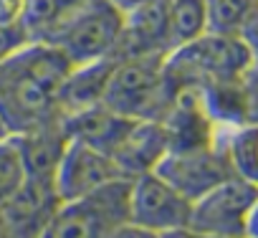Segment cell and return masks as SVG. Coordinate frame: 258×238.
<instances>
[{
	"label": "cell",
	"mask_w": 258,
	"mask_h": 238,
	"mask_svg": "<svg viewBox=\"0 0 258 238\" xmlns=\"http://www.w3.org/2000/svg\"><path fill=\"white\" fill-rule=\"evenodd\" d=\"M111 3H114L121 13H129V11H135V8H140V6L152 3V0H111Z\"/></svg>",
	"instance_id": "obj_27"
},
{
	"label": "cell",
	"mask_w": 258,
	"mask_h": 238,
	"mask_svg": "<svg viewBox=\"0 0 258 238\" xmlns=\"http://www.w3.org/2000/svg\"><path fill=\"white\" fill-rule=\"evenodd\" d=\"M155 172L167 180L180 195H185L190 203L203 198L208 190L220 185L223 180L233 177V170L225 160V152L215 137V142L190 150H170Z\"/></svg>",
	"instance_id": "obj_7"
},
{
	"label": "cell",
	"mask_w": 258,
	"mask_h": 238,
	"mask_svg": "<svg viewBox=\"0 0 258 238\" xmlns=\"http://www.w3.org/2000/svg\"><path fill=\"white\" fill-rule=\"evenodd\" d=\"M192 203L155 170L129 177V220L157 233L190 223Z\"/></svg>",
	"instance_id": "obj_8"
},
{
	"label": "cell",
	"mask_w": 258,
	"mask_h": 238,
	"mask_svg": "<svg viewBox=\"0 0 258 238\" xmlns=\"http://www.w3.org/2000/svg\"><path fill=\"white\" fill-rule=\"evenodd\" d=\"M253 69L250 51L243 36L213 33L175 48L165 58V79L172 94L200 91L210 84L243 79Z\"/></svg>",
	"instance_id": "obj_2"
},
{
	"label": "cell",
	"mask_w": 258,
	"mask_h": 238,
	"mask_svg": "<svg viewBox=\"0 0 258 238\" xmlns=\"http://www.w3.org/2000/svg\"><path fill=\"white\" fill-rule=\"evenodd\" d=\"M218 142L233 170V177L258 185V125L245 122L238 127L218 130Z\"/></svg>",
	"instance_id": "obj_17"
},
{
	"label": "cell",
	"mask_w": 258,
	"mask_h": 238,
	"mask_svg": "<svg viewBox=\"0 0 258 238\" xmlns=\"http://www.w3.org/2000/svg\"><path fill=\"white\" fill-rule=\"evenodd\" d=\"M213 33L240 36L258 13V0H205Z\"/></svg>",
	"instance_id": "obj_19"
},
{
	"label": "cell",
	"mask_w": 258,
	"mask_h": 238,
	"mask_svg": "<svg viewBox=\"0 0 258 238\" xmlns=\"http://www.w3.org/2000/svg\"><path fill=\"white\" fill-rule=\"evenodd\" d=\"M11 135V130H8V125L3 122V116H0V140H6Z\"/></svg>",
	"instance_id": "obj_30"
},
{
	"label": "cell",
	"mask_w": 258,
	"mask_h": 238,
	"mask_svg": "<svg viewBox=\"0 0 258 238\" xmlns=\"http://www.w3.org/2000/svg\"><path fill=\"white\" fill-rule=\"evenodd\" d=\"M58 205L61 200L56 195L53 180L26 177L16 195L0 203V215L13 238H41Z\"/></svg>",
	"instance_id": "obj_10"
},
{
	"label": "cell",
	"mask_w": 258,
	"mask_h": 238,
	"mask_svg": "<svg viewBox=\"0 0 258 238\" xmlns=\"http://www.w3.org/2000/svg\"><path fill=\"white\" fill-rule=\"evenodd\" d=\"M172 51L167 31V8L165 0H152L147 6L124 13V28L116 46V58L129 56H162Z\"/></svg>",
	"instance_id": "obj_11"
},
{
	"label": "cell",
	"mask_w": 258,
	"mask_h": 238,
	"mask_svg": "<svg viewBox=\"0 0 258 238\" xmlns=\"http://www.w3.org/2000/svg\"><path fill=\"white\" fill-rule=\"evenodd\" d=\"M0 238H13L11 230H8V225H6V220H3V215H0Z\"/></svg>",
	"instance_id": "obj_29"
},
{
	"label": "cell",
	"mask_w": 258,
	"mask_h": 238,
	"mask_svg": "<svg viewBox=\"0 0 258 238\" xmlns=\"http://www.w3.org/2000/svg\"><path fill=\"white\" fill-rule=\"evenodd\" d=\"M121 28L124 13L111 0H86L48 43L56 46L74 66H81L114 56Z\"/></svg>",
	"instance_id": "obj_5"
},
{
	"label": "cell",
	"mask_w": 258,
	"mask_h": 238,
	"mask_svg": "<svg viewBox=\"0 0 258 238\" xmlns=\"http://www.w3.org/2000/svg\"><path fill=\"white\" fill-rule=\"evenodd\" d=\"M86 0H21L18 26L28 41L48 43Z\"/></svg>",
	"instance_id": "obj_16"
},
{
	"label": "cell",
	"mask_w": 258,
	"mask_h": 238,
	"mask_svg": "<svg viewBox=\"0 0 258 238\" xmlns=\"http://www.w3.org/2000/svg\"><path fill=\"white\" fill-rule=\"evenodd\" d=\"M248 51H250V58H253V66H258V13L253 16V21L245 26V31L240 33Z\"/></svg>",
	"instance_id": "obj_24"
},
{
	"label": "cell",
	"mask_w": 258,
	"mask_h": 238,
	"mask_svg": "<svg viewBox=\"0 0 258 238\" xmlns=\"http://www.w3.org/2000/svg\"><path fill=\"white\" fill-rule=\"evenodd\" d=\"M26 160L23 150L16 135H8L0 140V203H6L11 195H16L26 183Z\"/></svg>",
	"instance_id": "obj_20"
},
{
	"label": "cell",
	"mask_w": 258,
	"mask_h": 238,
	"mask_svg": "<svg viewBox=\"0 0 258 238\" xmlns=\"http://www.w3.org/2000/svg\"><path fill=\"white\" fill-rule=\"evenodd\" d=\"M248 238H258V198H255V205H253V213H250V223H248Z\"/></svg>",
	"instance_id": "obj_28"
},
{
	"label": "cell",
	"mask_w": 258,
	"mask_h": 238,
	"mask_svg": "<svg viewBox=\"0 0 258 238\" xmlns=\"http://www.w3.org/2000/svg\"><path fill=\"white\" fill-rule=\"evenodd\" d=\"M245 104H248V122L258 125V66L245 74Z\"/></svg>",
	"instance_id": "obj_22"
},
{
	"label": "cell",
	"mask_w": 258,
	"mask_h": 238,
	"mask_svg": "<svg viewBox=\"0 0 258 238\" xmlns=\"http://www.w3.org/2000/svg\"><path fill=\"white\" fill-rule=\"evenodd\" d=\"M167 152H170V140L162 122L142 119V122L132 125V130L114 155V162L119 165L124 177H137L142 172H152Z\"/></svg>",
	"instance_id": "obj_12"
},
{
	"label": "cell",
	"mask_w": 258,
	"mask_h": 238,
	"mask_svg": "<svg viewBox=\"0 0 258 238\" xmlns=\"http://www.w3.org/2000/svg\"><path fill=\"white\" fill-rule=\"evenodd\" d=\"M258 185L228 177L192 203L190 228L205 238H248Z\"/></svg>",
	"instance_id": "obj_6"
},
{
	"label": "cell",
	"mask_w": 258,
	"mask_h": 238,
	"mask_svg": "<svg viewBox=\"0 0 258 238\" xmlns=\"http://www.w3.org/2000/svg\"><path fill=\"white\" fill-rule=\"evenodd\" d=\"M23 150V160H26V172L28 177H43V180H53V172L58 167V160L69 145V132L63 125V116L56 122H48L38 130H31L26 135H16Z\"/></svg>",
	"instance_id": "obj_15"
},
{
	"label": "cell",
	"mask_w": 258,
	"mask_h": 238,
	"mask_svg": "<svg viewBox=\"0 0 258 238\" xmlns=\"http://www.w3.org/2000/svg\"><path fill=\"white\" fill-rule=\"evenodd\" d=\"M135 122L137 119H126V116L106 109L104 104L79 111V114H71V116H63V125H66V132L71 140L86 142V145L106 152L109 157L116 155L119 145L124 142V137L129 135Z\"/></svg>",
	"instance_id": "obj_13"
},
{
	"label": "cell",
	"mask_w": 258,
	"mask_h": 238,
	"mask_svg": "<svg viewBox=\"0 0 258 238\" xmlns=\"http://www.w3.org/2000/svg\"><path fill=\"white\" fill-rule=\"evenodd\" d=\"M175 94L165 79L162 56L116 58L101 104L126 119H160L170 109Z\"/></svg>",
	"instance_id": "obj_3"
},
{
	"label": "cell",
	"mask_w": 258,
	"mask_h": 238,
	"mask_svg": "<svg viewBox=\"0 0 258 238\" xmlns=\"http://www.w3.org/2000/svg\"><path fill=\"white\" fill-rule=\"evenodd\" d=\"M114 64H116V56L74 66L69 71L63 86H61V94H58L61 116H71V114H79V111L99 106L101 99H104V91H106V84H109Z\"/></svg>",
	"instance_id": "obj_14"
},
{
	"label": "cell",
	"mask_w": 258,
	"mask_h": 238,
	"mask_svg": "<svg viewBox=\"0 0 258 238\" xmlns=\"http://www.w3.org/2000/svg\"><path fill=\"white\" fill-rule=\"evenodd\" d=\"M165 8H167V31L172 51L210 31L205 0H165Z\"/></svg>",
	"instance_id": "obj_18"
},
{
	"label": "cell",
	"mask_w": 258,
	"mask_h": 238,
	"mask_svg": "<svg viewBox=\"0 0 258 238\" xmlns=\"http://www.w3.org/2000/svg\"><path fill=\"white\" fill-rule=\"evenodd\" d=\"M26 43H31L18 23H0V64L8 61L16 51H21Z\"/></svg>",
	"instance_id": "obj_21"
},
{
	"label": "cell",
	"mask_w": 258,
	"mask_h": 238,
	"mask_svg": "<svg viewBox=\"0 0 258 238\" xmlns=\"http://www.w3.org/2000/svg\"><path fill=\"white\" fill-rule=\"evenodd\" d=\"M124 220H129V177L61 203L41 238H109Z\"/></svg>",
	"instance_id": "obj_4"
},
{
	"label": "cell",
	"mask_w": 258,
	"mask_h": 238,
	"mask_svg": "<svg viewBox=\"0 0 258 238\" xmlns=\"http://www.w3.org/2000/svg\"><path fill=\"white\" fill-rule=\"evenodd\" d=\"M109 238H160V233L152 230V228L137 225V223H132V220H124V223H119V225L109 233Z\"/></svg>",
	"instance_id": "obj_23"
},
{
	"label": "cell",
	"mask_w": 258,
	"mask_h": 238,
	"mask_svg": "<svg viewBox=\"0 0 258 238\" xmlns=\"http://www.w3.org/2000/svg\"><path fill=\"white\" fill-rule=\"evenodd\" d=\"M74 64L51 43L31 41L0 64V116L11 135L61 119L58 94Z\"/></svg>",
	"instance_id": "obj_1"
},
{
	"label": "cell",
	"mask_w": 258,
	"mask_h": 238,
	"mask_svg": "<svg viewBox=\"0 0 258 238\" xmlns=\"http://www.w3.org/2000/svg\"><path fill=\"white\" fill-rule=\"evenodd\" d=\"M160 238H205V235H200V233L192 230L190 225H182V228H172V230L160 233Z\"/></svg>",
	"instance_id": "obj_26"
},
{
	"label": "cell",
	"mask_w": 258,
	"mask_h": 238,
	"mask_svg": "<svg viewBox=\"0 0 258 238\" xmlns=\"http://www.w3.org/2000/svg\"><path fill=\"white\" fill-rule=\"evenodd\" d=\"M119 177H124V172L119 170L114 157H109L106 152L86 142L69 140L58 160V167L53 172V188H56L58 200L66 203V200L84 198Z\"/></svg>",
	"instance_id": "obj_9"
},
{
	"label": "cell",
	"mask_w": 258,
	"mask_h": 238,
	"mask_svg": "<svg viewBox=\"0 0 258 238\" xmlns=\"http://www.w3.org/2000/svg\"><path fill=\"white\" fill-rule=\"evenodd\" d=\"M21 0H0V23H18Z\"/></svg>",
	"instance_id": "obj_25"
}]
</instances>
